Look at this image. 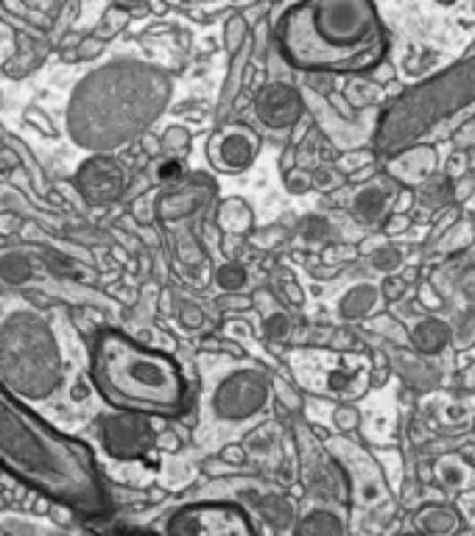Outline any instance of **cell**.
Here are the masks:
<instances>
[{
    "instance_id": "obj_42",
    "label": "cell",
    "mask_w": 475,
    "mask_h": 536,
    "mask_svg": "<svg viewBox=\"0 0 475 536\" xmlns=\"http://www.w3.org/2000/svg\"><path fill=\"white\" fill-rule=\"evenodd\" d=\"M467 168H470V165H467V154L456 151V154L450 157V162H447V176L450 179H462L467 174Z\"/></svg>"
},
{
    "instance_id": "obj_6",
    "label": "cell",
    "mask_w": 475,
    "mask_h": 536,
    "mask_svg": "<svg viewBox=\"0 0 475 536\" xmlns=\"http://www.w3.org/2000/svg\"><path fill=\"white\" fill-rule=\"evenodd\" d=\"M0 380L26 400H43L56 391L61 353L53 329L37 311H12L0 324Z\"/></svg>"
},
{
    "instance_id": "obj_8",
    "label": "cell",
    "mask_w": 475,
    "mask_h": 536,
    "mask_svg": "<svg viewBox=\"0 0 475 536\" xmlns=\"http://www.w3.org/2000/svg\"><path fill=\"white\" fill-rule=\"evenodd\" d=\"M272 378L260 369H238L213 391V410L221 422H246L272 400Z\"/></svg>"
},
{
    "instance_id": "obj_3",
    "label": "cell",
    "mask_w": 475,
    "mask_h": 536,
    "mask_svg": "<svg viewBox=\"0 0 475 536\" xmlns=\"http://www.w3.org/2000/svg\"><path fill=\"white\" fill-rule=\"evenodd\" d=\"M171 98V78L143 61H110L70 98L68 126L78 146L112 151L146 132Z\"/></svg>"
},
{
    "instance_id": "obj_21",
    "label": "cell",
    "mask_w": 475,
    "mask_h": 536,
    "mask_svg": "<svg viewBox=\"0 0 475 536\" xmlns=\"http://www.w3.org/2000/svg\"><path fill=\"white\" fill-rule=\"evenodd\" d=\"M250 56H252V39H246V43L241 45V51L233 53V65H230V73H226L224 90H221V98H218V110L221 112H226L235 104V98L241 93V85H243V73H246V68H250Z\"/></svg>"
},
{
    "instance_id": "obj_47",
    "label": "cell",
    "mask_w": 475,
    "mask_h": 536,
    "mask_svg": "<svg viewBox=\"0 0 475 536\" xmlns=\"http://www.w3.org/2000/svg\"><path fill=\"white\" fill-rule=\"evenodd\" d=\"M369 73H372V81H375V85H389V81H395V68H391L389 61H381V65L372 68Z\"/></svg>"
},
{
    "instance_id": "obj_49",
    "label": "cell",
    "mask_w": 475,
    "mask_h": 536,
    "mask_svg": "<svg viewBox=\"0 0 475 536\" xmlns=\"http://www.w3.org/2000/svg\"><path fill=\"white\" fill-rule=\"evenodd\" d=\"M101 48H104V45H101V37H90V39H85V48L78 51V56L81 59H93V56L101 53Z\"/></svg>"
},
{
    "instance_id": "obj_38",
    "label": "cell",
    "mask_w": 475,
    "mask_h": 536,
    "mask_svg": "<svg viewBox=\"0 0 475 536\" xmlns=\"http://www.w3.org/2000/svg\"><path fill=\"white\" fill-rule=\"evenodd\" d=\"M176 6H193V9H224V6H243L255 4V0H168Z\"/></svg>"
},
{
    "instance_id": "obj_45",
    "label": "cell",
    "mask_w": 475,
    "mask_h": 536,
    "mask_svg": "<svg viewBox=\"0 0 475 536\" xmlns=\"http://www.w3.org/2000/svg\"><path fill=\"white\" fill-rule=\"evenodd\" d=\"M459 184H456V188H453V201H456V204H462V201H467L470 196H472V191H475V179L472 176H462V179H456Z\"/></svg>"
},
{
    "instance_id": "obj_19",
    "label": "cell",
    "mask_w": 475,
    "mask_h": 536,
    "mask_svg": "<svg viewBox=\"0 0 475 536\" xmlns=\"http://www.w3.org/2000/svg\"><path fill=\"white\" fill-rule=\"evenodd\" d=\"M453 329L442 319H422L414 329H411V344H414L422 355H439L450 344Z\"/></svg>"
},
{
    "instance_id": "obj_2",
    "label": "cell",
    "mask_w": 475,
    "mask_h": 536,
    "mask_svg": "<svg viewBox=\"0 0 475 536\" xmlns=\"http://www.w3.org/2000/svg\"><path fill=\"white\" fill-rule=\"evenodd\" d=\"M0 464L78 511L101 514L107 508L90 450L17 405L6 386H0Z\"/></svg>"
},
{
    "instance_id": "obj_46",
    "label": "cell",
    "mask_w": 475,
    "mask_h": 536,
    "mask_svg": "<svg viewBox=\"0 0 475 536\" xmlns=\"http://www.w3.org/2000/svg\"><path fill=\"white\" fill-rule=\"evenodd\" d=\"M459 461H450V459H445L442 464H439V475H442V481L445 483H453V486H456V483H462V475H459Z\"/></svg>"
},
{
    "instance_id": "obj_23",
    "label": "cell",
    "mask_w": 475,
    "mask_h": 536,
    "mask_svg": "<svg viewBox=\"0 0 475 536\" xmlns=\"http://www.w3.org/2000/svg\"><path fill=\"white\" fill-rule=\"evenodd\" d=\"M297 531L299 533H307V536H319V533H327V536H336V533H344L347 528H344V523L336 517V514H330V511H311V514H305V517L299 520V525H297Z\"/></svg>"
},
{
    "instance_id": "obj_24",
    "label": "cell",
    "mask_w": 475,
    "mask_h": 536,
    "mask_svg": "<svg viewBox=\"0 0 475 536\" xmlns=\"http://www.w3.org/2000/svg\"><path fill=\"white\" fill-rule=\"evenodd\" d=\"M246 280H250V274H246V268L235 260H226L224 265H218V272H216V282L226 294L241 291V288L246 285Z\"/></svg>"
},
{
    "instance_id": "obj_40",
    "label": "cell",
    "mask_w": 475,
    "mask_h": 536,
    "mask_svg": "<svg viewBox=\"0 0 475 536\" xmlns=\"http://www.w3.org/2000/svg\"><path fill=\"white\" fill-rule=\"evenodd\" d=\"M381 294H383V299H389V302H400V299L405 296V280H400V277H386L383 285H381Z\"/></svg>"
},
{
    "instance_id": "obj_22",
    "label": "cell",
    "mask_w": 475,
    "mask_h": 536,
    "mask_svg": "<svg viewBox=\"0 0 475 536\" xmlns=\"http://www.w3.org/2000/svg\"><path fill=\"white\" fill-rule=\"evenodd\" d=\"M420 204H425V207L430 210H439L445 207V204L453 201V188H450V176H430L425 179L422 184H417V193Z\"/></svg>"
},
{
    "instance_id": "obj_33",
    "label": "cell",
    "mask_w": 475,
    "mask_h": 536,
    "mask_svg": "<svg viewBox=\"0 0 475 536\" xmlns=\"http://www.w3.org/2000/svg\"><path fill=\"white\" fill-rule=\"evenodd\" d=\"M333 425L339 427V433H353L361 425V414L356 405H339L333 410Z\"/></svg>"
},
{
    "instance_id": "obj_54",
    "label": "cell",
    "mask_w": 475,
    "mask_h": 536,
    "mask_svg": "<svg viewBox=\"0 0 475 536\" xmlns=\"http://www.w3.org/2000/svg\"><path fill=\"white\" fill-rule=\"evenodd\" d=\"M462 386H464L467 391H475V361L462 372Z\"/></svg>"
},
{
    "instance_id": "obj_61",
    "label": "cell",
    "mask_w": 475,
    "mask_h": 536,
    "mask_svg": "<svg viewBox=\"0 0 475 536\" xmlns=\"http://www.w3.org/2000/svg\"><path fill=\"white\" fill-rule=\"evenodd\" d=\"M120 4H127V6H137V4H143V0H120Z\"/></svg>"
},
{
    "instance_id": "obj_44",
    "label": "cell",
    "mask_w": 475,
    "mask_h": 536,
    "mask_svg": "<svg viewBox=\"0 0 475 536\" xmlns=\"http://www.w3.org/2000/svg\"><path fill=\"white\" fill-rule=\"evenodd\" d=\"M224 464H233V467H241L243 461H246V450L241 447V444H226L224 450H221V456H218Z\"/></svg>"
},
{
    "instance_id": "obj_36",
    "label": "cell",
    "mask_w": 475,
    "mask_h": 536,
    "mask_svg": "<svg viewBox=\"0 0 475 536\" xmlns=\"http://www.w3.org/2000/svg\"><path fill=\"white\" fill-rule=\"evenodd\" d=\"M285 188L291 191V193H307L314 188V174H307V171H299V168H294V171H288L285 174Z\"/></svg>"
},
{
    "instance_id": "obj_62",
    "label": "cell",
    "mask_w": 475,
    "mask_h": 536,
    "mask_svg": "<svg viewBox=\"0 0 475 536\" xmlns=\"http://www.w3.org/2000/svg\"><path fill=\"white\" fill-rule=\"evenodd\" d=\"M437 4H442V6H453V4H459V0H437Z\"/></svg>"
},
{
    "instance_id": "obj_16",
    "label": "cell",
    "mask_w": 475,
    "mask_h": 536,
    "mask_svg": "<svg viewBox=\"0 0 475 536\" xmlns=\"http://www.w3.org/2000/svg\"><path fill=\"white\" fill-rule=\"evenodd\" d=\"M389 210V191L381 188V184H364V188L349 199V213L358 223H378L383 218V213Z\"/></svg>"
},
{
    "instance_id": "obj_20",
    "label": "cell",
    "mask_w": 475,
    "mask_h": 536,
    "mask_svg": "<svg viewBox=\"0 0 475 536\" xmlns=\"http://www.w3.org/2000/svg\"><path fill=\"white\" fill-rule=\"evenodd\" d=\"M378 299H381V288L369 285V282H361L356 288H349V291L341 296L339 316L347 319V321H358V319L372 313V307L378 305Z\"/></svg>"
},
{
    "instance_id": "obj_60",
    "label": "cell",
    "mask_w": 475,
    "mask_h": 536,
    "mask_svg": "<svg viewBox=\"0 0 475 536\" xmlns=\"http://www.w3.org/2000/svg\"><path fill=\"white\" fill-rule=\"evenodd\" d=\"M467 165H470V171H475V146H472L470 154H467Z\"/></svg>"
},
{
    "instance_id": "obj_37",
    "label": "cell",
    "mask_w": 475,
    "mask_h": 536,
    "mask_svg": "<svg viewBox=\"0 0 475 536\" xmlns=\"http://www.w3.org/2000/svg\"><path fill=\"white\" fill-rule=\"evenodd\" d=\"M369 162H372V151H349L339 157V171L353 176L356 171H361V165H369Z\"/></svg>"
},
{
    "instance_id": "obj_56",
    "label": "cell",
    "mask_w": 475,
    "mask_h": 536,
    "mask_svg": "<svg viewBox=\"0 0 475 536\" xmlns=\"http://www.w3.org/2000/svg\"><path fill=\"white\" fill-rule=\"evenodd\" d=\"M422 305H428V307H439L442 302H439L437 296L430 294V288H422Z\"/></svg>"
},
{
    "instance_id": "obj_35",
    "label": "cell",
    "mask_w": 475,
    "mask_h": 536,
    "mask_svg": "<svg viewBox=\"0 0 475 536\" xmlns=\"http://www.w3.org/2000/svg\"><path fill=\"white\" fill-rule=\"evenodd\" d=\"M344 184V176H341V171L339 168H319L316 174H314V188H319V191H336V188H341Z\"/></svg>"
},
{
    "instance_id": "obj_17",
    "label": "cell",
    "mask_w": 475,
    "mask_h": 536,
    "mask_svg": "<svg viewBox=\"0 0 475 536\" xmlns=\"http://www.w3.org/2000/svg\"><path fill=\"white\" fill-rule=\"evenodd\" d=\"M414 531L420 533H456L462 531V517L456 508L442 506V503H433V506H422L414 514Z\"/></svg>"
},
{
    "instance_id": "obj_1",
    "label": "cell",
    "mask_w": 475,
    "mask_h": 536,
    "mask_svg": "<svg viewBox=\"0 0 475 536\" xmlns=\"http://www.w3.org/2000/svg\"><path fill=\"white\" fill-rule=\"evenodd\" d=\"M277 48L299 73H369L386 59L389 34L372 0H291Z\"/></svg>"
},
{
    "instance_id": "obj_32",
    "label": "cell",
    "mask_w": 475,
    "mask_h": 536,
    "mask_svg": "<svg viewBox=\"0 0 475 536\" xmlns=\"http://www.w3.org/2000/svg\"><path fill=\"white\" fill-rule=\"evenodd\" d=\"M127 23H129V12L120 9V6H112V9L104 14V23H101V28H98V37H101V39L115 37Z\"/></svg>"
},
{
    "instance_id": "obj_11",
    "label": "cell",
    "mask_w": 475,
    "mask_h": 536,
    "mask_svg": "<svg viewBox=\"0 0 475 536\" xmlns=\"http://www.w3.org/2000/svg\"><path fill=\"white\" fill-rule=\"evenodd\" d=\"M260 137L246 123H226L208 142V159L221 174H241L255 162Z\"/></svg>"
},
{
    "instance_id": "obj_5",
    "label": "cell",
    "mask_w": 475,
    "mask_h": 536,
    "mask_svg": "<svg viewBox=\"0 0 475 536\" xmlns=\"http://www.w3.org/2000/svg\"><path fill=\"white\" fill-rule=\"evenodd\" d=\"M475 104V48L450 70L422 81L420 87L403 93L378 120L375 149L386 157L414 146L420 137L439 129Z\"/></svg>"
},
{
    "instance_id": "obj_55",
    "label": "cell",
    "mask_w": 475,
    "mask_h": 536,
    "mask_svg": "<svg viewBox=\"0 0 475 536\" xmlns=\"http://www.w3.org/2000/svg\"><path fill=\"white\" fill-rule=\"evenodd\" d=\"M333 346H339V349H349V346H356V341H353V336H349V333H336Z\"/></svg>"
},
{
    "instance_id": "obj_9",
    "label": "cell",
    "mask_w": 475,
    "mask_h": 536,
    "mask_svg": "<svg viewBox=\"0 0 475 536\" xmlns=\"http://www.w3.org/2000/svg\"><path fill=\"white\" fill-rule=\"evenodd\" d=\"M165 531L182 536H252L255 523L235 503H193L174 511Z\"/></svg>"
},
{
    "instance_id": "obj_57",
    "label": "cell",
    "mask_w": 475,
    "mask_h": 536,
    "mask_svg": "<svg viewBox=\"0 0 475 536\" xmlns=\"http://www.w3.org/2000/svg\"><path fill=\"white\" fill-rule=\"evenodd\" d=\"M218 305L221 307H246V305H250V299H218Z\"/></svg>"
},
{
    "instance_id": "obj_51",
    "label": "cell",
    "mask_w": 475,
    "mask_h": 536,
    "mask_svg": "<svg viewBox=\"0 0 475 536\" xmlns=\"http://www.w3.org/2000/svg\"><path fill=\"white\" fill-rule=\"evenodd\" d=\"M157 447H162V450L174 452V450L179 447V439L174 436V433H162V436H157Z\"/></svg>"
},
{
    "instance_id": "obj_31",
    "label": "cell",
    "mask_w": 475,
    "mask_h": 536,
    "mask_svg": "<svg viewBox=\"0 0 475 536\" xmlns=\"http://www.w3.org/2000/svg\"><path fill=\"white\" fill-rule=\"evenodd\" d=\"M272 386H274L277 400H280L288 410H299V408H302V394H299V391H297L291 383H288L285 378L274 375V378H272Z\"/></svg>"
},
{
    "instance_id": "obj_28",
    "label": "cell",
    "mask_w": 475,
    "mask_h": 536,
    "mask_svg": "<svg viewBox=\"0 0 475 536\" xmlns=\"http://www.w3.org/2000/svg\"><path fill=\"white\" fill-rule=\"evenodd\" d=\"M369 263L372 268H378V272H395V268H400L403 263V252L395 249V246H381V249H375L369 255Z\"/></svg>"
},
{
    "instance_id": "obj_52",
    "label": "cell",
    "mask_w": 475,
    "mask_h": 536,
    "mask_svg": "<svg viewBox=\"0 0 475 536\" xmlns=\"http://www.w3.org/2000/svg\"><path fill=\"white\" fill-rule=\"evenodd\" d=\"M372 327H378V329H386V333H395L397 338H403V329H400V327H397L395 321H391V319H386V316H383V319H378V321L372 324Z\"/></svg>"
},
{
    "instance_id": "obj_7",
    "label": "cell",
    "mask_w": 475,
    "mask_h": 536,
    "mask_svg": "<svg viewBox=\"0 0 475 536\" xmlns=\"http://www.w3.org/2000/svg\"><path fill=\"white\" fill-rule=\"evenodd\" d=\"M324 447L330 450V456L341 464L347 483H349V491H353V500L358 508H386V511H391V498H389L383 469L361 444L349 442L344 436H336V439H327Z\"/></svg>"
},
{
    "instance_id": "obj_27",
    "label": "cell",
    "mask_w": 475,
    "mask_h": 536,
    "mask_svg": "<svg viewBox=\"0 0 475 536\" xmlns=\"http://www.w3.org/2000/svg\"><path fill=\"white\" fill-rule=\"evenodd\" d=\"M191 149V132L184 126H171L162 134V151L165 154H184Z\"/></svg>"
},
{
    "instance_id": "obj_14",
    "label": "cell",
    "mask_w": 475,
    "mask_h": 536,
    "mask_svg": "<svg viewBox=\"0 0 475 536\" xmlns=\"http://www.w3.org/2000/svg\"><path fill=\"white\" fill-rule=\"evenodd\" d=\"M439 168V157L437 149L428 146V142H414V146H405L403 151L391 154L386 159V174L391 179L403 182L405 188H417L425 179H430Z\"/></svg>"
},
{
    "instance_id": "obj_39",
    "label": "cell",
    "mask_w": 475,
    "mask_h": 536,
    "mask_svg": "<svg viewBox=\"0 0 475 536\" xmlns=\"http://www.w3.org/2000/svg\"><path fill=\"white\" fill-rule=\"evenodd\" d=\"M411 226V218L405 213H391L386 221H383V235L395 238V235H403L405 230Z\"/></svg>"
},
{
    "instance_id": "obj_25",
    "label": "cell",
    "mask_w": 475,
    "mask_h": 536,
    "mask_svg": "<svg viewBox=\"0 0 475 536\" xmlns=\"http://www.w3.org/2000/svg\"><path fill=\"white\" fill-rule=\"evenodd\" d=\"M0 277H4L6 282H12V285H20V282H26V280H31V263H29V257L26 255H6L4 260H0Z\"/></svg>"
},
{
    "instance_id": "obj_10",
    "label": "cell",
    "mask_w": 475,
    "mask_h": 536,
    "mask_svg": "<svg viewBox=\"0 0 475 536\" xmlns=\"http://www.w3.org/2000/svg\"><path fill=\"white\" fill-rule=\"evenodd\" d=\"M101 444L107 447L110 456L120 461L143 459L157 444L152 425L140 417V410H127V414H112L98 422Z\"/></svg>"
},
{
    "instance_id": "obj_50",
    "label": "cell",
    "mask_w": 475,
    "mask_h": 536,
    "mask_svg": "<svg viewBox=\"0 0 475 536\" xmlns=\"http://www.w3.org/2000/svg\"><path fill=\"white\" fill-rule=\"evenodd\" d=\"M157 176L165 179V182L179 179V176H182V165H179V162H165V165H160V174H157Z\"/></svg>"
},
{
    "instance_id": "obj_4",
    "label": "cell",
    "mask_w": 475,
    "mask_h": 536,
    "mask_svg": "<svg viewBox=\"0 0 475 536\" xmlns=\"http://www.w3.org/2000/svg\"><path fill=\"white\" fill-rule=\"evenodd\" d=\"M93 378L115 408L140 414H176L188 394L179 366L168 355L140 346L115 329L95 341Z\"/></svg>"
},
{
    "instance_id": "obj_41",
    "label": "cell",
    "mask_w": 475,
    "mask_h": 536,
    "mask_svg": "<svg viewBox=\"0 0 475 536\" xmlns=\"http://www.w3.org/2000/svg\"><path fill=\"white\" fill-rule=\"evenodd\" d=\"M179 321L184 324V327H191V329H199L201 324H204V313H201V307L199 305H182V311H179Z\"/></svg>"
},
{
    "instance_id": "obj_30",
    "label": "cell",
    "mask_w": 475,
    "mask_h": 536,
    "mask_svg": "<svg viewBox=\"0 0 475 536\" xmlns=\"http://www.w3.org/2000/svg\"><path fill=\"white\" fill-rule=\"evenodd\" d=\"M344 95L353 107H369L381 98V90H375V81H372V85H356L353 81V85L344 90Z\"/></svg>"
},
{
    "instance_id": "obj_59",
    "label": "cell",
    "mask_w": 475,
    "mask_h": 536,
    "mask_svg": "<svg viewBox=\"0 0 475 536\" xmlns=\"http://www.w3.org/2000/svg\"><path fill=\"white\" fill-rule=\"evenodd\" d=\"M386 383V372H375L372 375V386H383Z\"/></svg>"
},
{
    "instance_id": "obj_12",
    "label": "cell",
    "mask_w": 475,
    "mask_h": 536,
    "mask_svg": "<svg viewBox=\"0 0 475 536\" xmlns=\"http://www.w3.org/2000/svg\"><path fill=\"white\" fill-rule=\"evenodd\" d=\"M76 188L85 196L87 204H112L127 191V171L120 168V162L107 154H95L87 162H81L76 171Z\"/></svg>"
},
{
    "instance_id": "obj_13",
    "label": "cell",
    "mask_w": 475,
    "mask_h": 536,
    "mask_svg": "<svg viewBox=\"0 0 475 536\" xmlns=\"http://www.w3.org/2000/svg\"><path fill=\"white\" fill-rule=\"evenodd\" d=\"M305 112V101L302 93L294 85H285V81H272L266 85L258 98H255V115L266 129H294L299 118Z\"/></svg>"
},
{
    "instance_id": "obj_26",
    "label": "cell",
    "mask_w": 475,
    "mask_h": 536,
    "mask_svg": "<svg viewBox=\"0 0 475 536\" xmlns=\"http://www.w3.org/2000/svg\"><path fill=\"white\" fill-rule=\"evenodd\" d=\"M246 39H250V28H246V20H243L241 14H233L230 20H226V26H224V45H226V51L238 53Z\"/></svg>"
},
{
    "instance_id": "obj_53",
    "label": "cell",
    "mask_w": 475,
    "mask_h": 536,
    "mask_svg": "<svg viewBox=\"0 0 475 536\" xmlns=\"http://www.w3.org/2000/svg\"><path fill=\"white\" fill-rule=\"evenodd\" d=\"M283 285H285V291H288V299H291L294 305H302V288L297 282H291V280H285Z\"/></svg>"
},
{
    "instance_id": "obj_48",
    "label": "cell",
    "mask_w": 475,
    "mask_h": 536,
    "mask_svg": "<svg viewBox=\"0 0 475 536\" xmlns=\"http://www.w3.org/2000/svg\"><path fill=\"white\" fill-rule=\"evenodd\" d=\"M327 101H330V104H333V107H336V110L341 112V118H347V120H353V115H356L353 110H356V107H353V104H349V101H347V98H341L339 93H330V95H327Z\"/></svg>"
},
{
    "instance_id": "obj_43",
    "label": "cell",
    "mask_w": 475,
    "mask_h": 536,
    "mask_svg": "<svg viewBox=\"0 0 475 536\" xmlns=\"http://www.w3.org/2000/svg\"><path fill=\"white\" fill-rule=\"evenodd\" d=\"M456 221H459V210H447V213L442 215V221H439V226H437V230L430 232V243L442 240V235H445L447 230H453V226H456Z\"/></svg>"
},
{
    "instance_id": "obj_15",
    "label": "cell",
    "mask_w": 475,
    "mask_h": 536,
    "mask_svg": "<svg viewBox=\"0 0 475 536\" xmlns=\"http://www.w3.org/2000/svg\"><path fill=\"white\" fill-rule=\"evenodd\" d=\"M216 193L213 182L208 176H193L182 191H174L168 196H162L157 201V215L162 221H179L188 218L191 213H196L201 204H208V199Z\"/></svg>"
},
{
    "instance_id": "obj_58",
    "label": "cell",
    "mask_w": 475,
    "mask_h": 536,
    "mask_svg": "<svg viewBox=\"0 0 475 536\" xmlns=\"http://www.w3.org/2000/svg\"><path fill=\"white\" fill-rule=\"evenodd\" d=\"M372 174H375V168H372V162H369V165H364V171H356V174H353V179H356V182H366V176H372Z\"/></svg>"
},
{
    "instance_id": "obj_29",
    "label": "cell",
    "mask_w": 475,
    "mask_h": 536,
    "mask_svg": "<svg viewBox=\"0 0 475 536\" xmlns=\"http://www.w3.org/2000/svg\"><path fill=\"white\" fill-rule=\"evenodd\" d=\"M263 329H266V338H268V341H285L288 336H291V321H288L285 313L272 311V313H266Z\"/></svg>"
},
{
    "instance_id": "obj_34",
    "label": "cell",
    "mask_w": 475,
    "mask_h": 536,
    "mask_svg": "<svg viewBox=\"0 0 475 536\" xmlns=\"http://www.w3.org/2000/svg\"><path fill=\"white\" fill-rule=\"evenodd\" d=\"M450 140H453V149H456V151H470L475 146V118L462 123V126L453 132Z\"/></svg>"
},
{
    "instance_id": "obj_18",
    "label": "cell",
    "mask_w": 475,
    "mask_h": 536,
    "mask_svg": "<svg viewBox=\"0 0 475 536\" xmlns=\"http://www.w3.org/2000/svg\"><path fill=\"white\" fill-rule=\"evenodd\" d=\"M216 223L221 226V232H226V235H246L252 230V223H255V213L243 199L233 196V199H224L218 204Z\"/></svg>"
}]
</instances>
